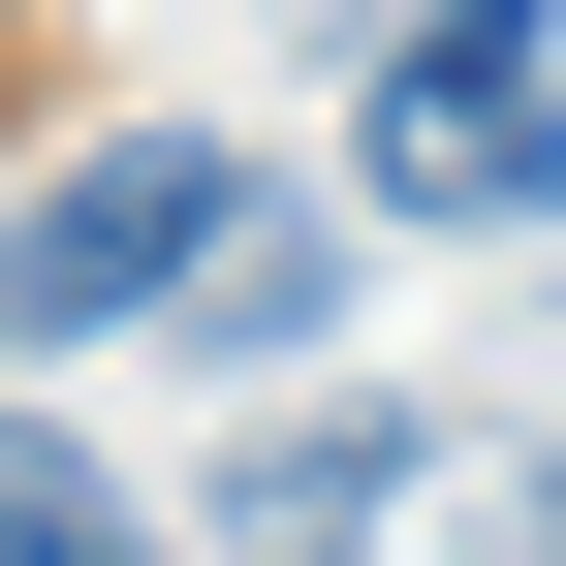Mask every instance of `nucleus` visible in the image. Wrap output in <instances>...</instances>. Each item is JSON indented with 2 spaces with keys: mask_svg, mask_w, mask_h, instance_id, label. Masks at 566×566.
Masks as SVG:
<instances>
[{
  "mask_svg": "<svg viewBox=\"0 0 566 566\" xmlns=\"http://www.w3.org/2000/svg\"><path fill=\"white\" fill-rule=\"evenodd\" d=\"M221 189H252L221 126H95V158L0 221V346H95V315H158V283L221 252Z\"/></svg>",
  "mask_w": 566,
  "mask_h": 566,
  "instance_id": "2",
  "label": "nucleus"
},
{
  "mask_svg": "<svg viewBox=\"0 0 566 566\" xmlns=\"http://www.w3.org/2000/svg\"><path fill=\"white\" fill-rule=\"evenodd\" d=\"M378 504H409V409H315V441H283L252 504H221V566H346Z\"/></svg>",
  "mask_w": 566,
  "mask_h": 566,
  "instance_id": "3",
  "label": "nucleus"
},
{
  "mask_svg": "<svg viewBox=\"0 0 566 566\" xmlns=\"http://www.w3.org/2000/svg\"><path fill=\"white\" fill-rule=\"evenodd\" d=\"M346 189L441 221V252H535L566 221V32H535V0H409L378 95H346Z\"/></svg>",
  "mask_w": 566,
  "mask_h": 566,
  "instance_id": "1",
  "label": "nucleus"
},
{
  "mask_svg": "<svg viewBox=\"0 0 566 566\" xmlns=\"http://www.w3.org/2000/svg\"><path fill=\"white\" fill-rule=\"evenodd\" d=\"M0 566H126V472L63 441V409H0Z\"/></svg>",
  "mask_w": 566,
  "mask_h": 566,
  "instance_id": "5",
  "label": "nucleus"
},
{
  "mask_svg": "<svg viewBox=\"0 0 566 566\" xmlns=\"http://www.w3.org/2000/svg\"><path fill=\"white\" fill-rule=\"evenodd\" d=\"M158 315H189V346H315V315H346V252L283 221V189H221V252H189Z\"/></svg>",
  "mask_w": 566,
  "mask_h": 566,
  "instance_id": "4",
  "label": "nucleus"
}]
</instances>
